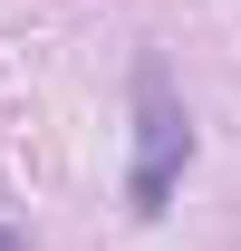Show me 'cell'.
I'll use <instances>...</instances> for the list:
<instances>
[{
    "label": "cell",
    "instance_id": "6da1fadb",
    "mask_svg": "<svg viewBox=\"0 0 241 251\" xmlns=\"http://www.w3.org/2000/svg\"><path fill=\"white\" fill-rule=\"evenodd\" d=\"M183 155H193V116H183L164 58H135V164H125V203L135 213H164V193L183 184Z\"/></svg>",
    "mask_w": 241,
    "mask_h": 251
},
{
    "label": "cell",
    "instance_id": "7a4b0ae2",
    "mask_svg": "<svg viewBox=\"0 0 241 251\" xmlns=\"http://www.w3.org/2000/svg\"><path fill=\"white\" fill-rule=\"evenodd\" d=\"M0 251H10V232H0Z\"/></svg>",
    "mask_w": 241,
    "mask_h": 251
}]
</instances>
